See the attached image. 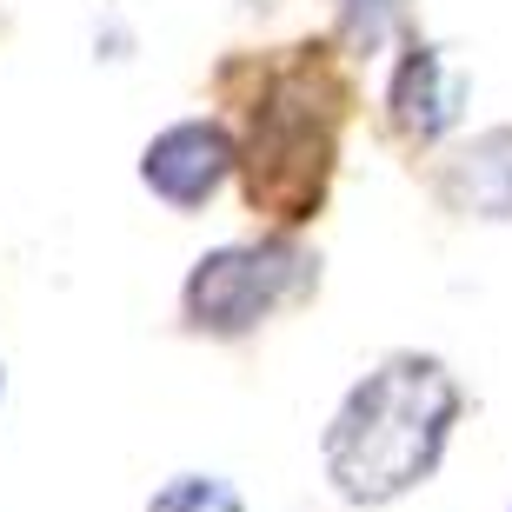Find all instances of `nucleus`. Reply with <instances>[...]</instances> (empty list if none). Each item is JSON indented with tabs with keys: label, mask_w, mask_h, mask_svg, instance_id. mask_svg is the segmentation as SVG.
Wrapping results in <instances>:
<instances>
[{
	"label": "nucleus",
	"mask_w": 512,
	"mask_h": 512,
	"mask_svg": "<svg viewBox=\"0 0 512 512\" xmlns=\"http://www.w3.org/2000/svg\"><path fill=\"white\" fill-rule=\"evenodd\" d=\"M439 200L466 220H512V127H486L439 167Z\"/></svg>",
	"instance_id": "nucleus-6"
},
{
	"label": "nucleus",
	"mask_w": 512,
	"mask_h": 512,
	"mask_svg": "<svg viewBox=\"0 0 512 512\" xmlns=\"http://www.w3.org/2000/svg\"><path fill=\"white\" fill-rule=\"evenodd\" d=\"M233 167H240V140H233L227 120H173L140 153V187L153 200H167V207L193 213L227 187Z\"/></svg>",
	"instance_id": "nucleus-4"
},
{
	"label": "nucleus",
	"mask_w": 512,
	"mask_h": 512,
	"mask_svg": "<svg viewBox=\"0 0 512 512\" xmlns=\"http://www.w3.org/2000/svg\"><path fill=\"white\" fill-rule=\"evenodd\" d=\"M147 512H247L220 473H173L160 493L147 499Z\"/></svg>",
	"instance_id": "nucleus-7"
},
{
	"label": "nucleus",
	"mask_w": 512,
	"mask_h": 512,
	"mask_svg": "<svg viewBox=\"0 0 512 512\" xmlns=\"http://www.w3.org/2000/svg\"><path fill=\"white\" fill-rule=\"evenodd\" d=\"M466 100H473V74L453 60V47H439V40H406V54L393 67V87H386V107H393V127L399 140H439V133H453L459 114H466Z\"/></svg>",
	"instance_id": "nucleus-5"
},
{
	"label": "nucleus",
	"mask_w": 512,
	"mask_h": 512,
	"mask_svg": "<svg viewBox=\"0 0 512 512\" xmlns=\"http://www.w3.org/2000/svg\"><path fill=\"white\" fill-rule=\"evenodd\" d=\"M406 27V0H340V40L353 54H380Z\"/></svg>",
	"instance_id": "nucleus-8"
},
{
	"label": "nucleus",
	"mask_w": 512,
	"mask_h": 512,
	"mask_svg": "<svg viewBox=\"0 0 512 512\" xmlns=\"http://www.w3.org/2000/svg\"><path fill=\"white\" fill-rule=\"evenodd\" d=\"M346 100L353 94L320 40L286 47L280 60L253 67V94L240 107V173H247L253 213L280 220V227H300L320 213Z\"/></svg>",
	"instance_id": "nucleus-2"
},
{
	"label": "nucleus",
	"mask_w": 512,
	"mask_h": 512,
	"mask_svg": "<svg viewBox=\"0 0 512 512\" xmlns=\"http://www.w3.org/2000/svg\"><path fill=\"white\" fill-rule=\"evenodd\" d=\"M320 280V260L300 247V240H233V247H213L193 260L187 286H180V313H187L193 333H213V340H240L260 320H273L280 306H293L300 293H313Z\"/></svg>",
	"instance_id": "nucleus-3"
},
{
	"label": "nucleus",
	"mask_w": 512,
	"mask_h": 512,
	"mask_svg": "<svg viewBox=\"0 0 512 512\" xmlns=\"http://www.w3.org/2000/svg\"><path fill=\"white\" fill-rule=\"evenodd\" d=\"M459 380L433 353H386L340 413L326 419L320 459L346 506H393L433 479L459 426Z\"/></svg>",
	"instance_id": "nucleus-1"
}]
</instances>
